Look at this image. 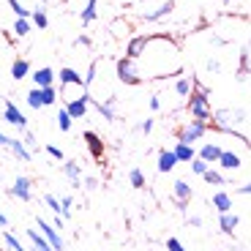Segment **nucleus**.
<instances>
[{
    "mask_svg": "<svg viewBox=\"0 0 251 251\" xmlns=\"http://www.w3.org/2000/svg\"><path fill=\"white\" fill-rule=\"evenodd\" d=\"M188 112L194 115V120H202L205 123L207 118H210V104H207V88H197V90H191V96H188Z\"/></svg>",
    "mask_w": 251,
    "mask_h": 251,
    "instance_id": "f257e3e1",
    "label": "nucleus"
},
{
    "mask_svg": "<svg viewBox=\"0 0 251 251\" xmlns=\"http://www.w3.org/2000/svg\"><path fill=\"white\" fill-rule=\"evenodd\" d=\"M115 71H118V79L123 82V85H139V82H142V74H139V69H137V60H131V57H120L118 66H115Z\"/></svg>",
    "mask_w": 251,
    "mask_h": 251,
    "instance_id": "f03ea898",
    "label": "nucleus"
},
{
    "mask_svg": "<svg viewBox=\"0 0 251 251\" xmlns=\"http://www.w3.org/2000/svg\"><path fill=\"white\" fill-rule=\"evenodd\" d=\"M205 131H207V126L202 123V120H191V123H186V126H180V128H177V142L194 145Z\"/></svg>",
    "mask_w": 251,
    "mask_h": 251,
    "instance_id": "7ed1b4c3",
    "label": "nucleus"
},
{
    "mask_svg": "<svg viewBox=\"0 0 251 251\" xmlns=\"http://www.w3.org/2000/svg\"><path fill=\"white\" fill-rule=\"evenodd\" d=\"M36 224H38V232H41V238H44L47 243L52 246V251H63V249H66V246H63L60 232H57V229H55V226H52L47 219H36Z\"/></svg>",
    "mask_w": 251,
    "mask_h": 251,
    "instance_id": "20e7f679",
    "label": "nucleus"
},
{
    "mask_svg": "<svg viewBox=\"0 0 251 251\" xmlns=\"http://www.w3.org/2000/svg\"><path fill=\"white\" fill-rule=\"evenodd\" d=\"M88 101H90V96H76V99H66V112H69V118L71 120H79V118H85L88 115Z\"/></svg>",
    "mask_w": 251,
    "mask_h": 251,
    "instance_id": "39448f33",
    "label": "nucleus"
},
{
    "mask_svg": "<svg viewBox=\"0 0 251 251\" xmlns=\"http://www.w3.org/2000/svg\"><path fill=\"white\" fill-rule=\"evenodd\" d=\"M3 120H8L11 126H17V128H22V131L27 128V118L17 109L14 101H6V107H3Z\"/></svg>",
    "mask_w": 251,
    "mask_h": 251,
    "instance_id": "423d86ee",
    "label": "nucleus"
},
{
    "mask_svg": "<svg viewBox=\"0 0 251 251\" xmlns=\"http://www.w3.org/2000/svg\"><path fill=\"white\" fill-rule=\"evenodd\" d=\"M82 139H85V145H88L90 156H93L96 161H101V158H104V142H101L99 134H96V131H85V134H82Z\"/></svg>",
    "mask_w": 251,
    "mask_h": 251,
    "instance_id": "0eeeda50",
    "label": "nucleus"
},
{
    "mask_svg": "<svg viewBox=\"0 0 251 251\" xmlns=\"http://www.w3.org/2000/svg\"><path fill=\"white\" fill-rule=\"evenodd\" d=\"M148 41H151L148 36H134L131 41H128V47H126V57L139 60V57L145 55V47H148Z\"/></svg>",
    "mask_w": 251,
    "mask_h": 251,
    "instance_id": "6e6552de",
    "label": "nucleus"
},
{
    "mask_svg": "<svg viewBox=\"0 0 251 251\" xmlns=\"http://www.w3.org/2000/svg\"><path fill=\"white\" fill-rule=\"evenodd\" d=\"M8 194L17 197V200H22V202H30V180L19 175L17 180H14V186L8 188Z\"/></svg>",
    "mask_w": 251,
    "mask_h": 251,
    "instance_id": "1a4fd4ad",
    "label": "nucleus"
},
{
    "mask_svg": "<svg viewBox=\"0 0 251 251\" xmlns=\"http://www.w3.org/2000/svg\"><path fill=\"white\" fill-rule=\"evenodd\" d=\"M30 79L36 82V88H50V85H55V71H52L50 66H44V69L33 71Z\"/></svg>",
    "mask_w": 251,
    "mask_h": 251,
    "instance_id": "9d476101",
    "label": "nucleus"
},
{
    "mask_svg": "<svg viewBox=\"0 0 251 251\" xmlns=\"http://www.w3.org/2000/svg\"><path fill=\"white\" fill-rule=\"evenodd\" d=\"M172 156L177 158V164H188V161H194L197 158V151H194V145H186V142H177L175 148H172Z\"/></svg>",
    "mask_w": 251,
    "mask_h": 251,
    "instance_id": "9b49d317",
    "label": "nucleus"
},
{
    "mask_svg": "<svg viewBox=\"0 0 251 251\" xmlns=\"http://www.w3.org/2000/svg\"><path fill=\"white\" fill-rule=\"evenodd\" d=\"M219 156H221V145H213V142H207V145H202L200 148V161H205L207 167H210V164H216L219 161Z\"/></svg>",
    "mask_w": 251,
    "mask_h": 251,
    "instance_id": "f8f14e48",
    "label": "nucleus"
},
{
    "mask_svg": "<svg viewBox=\"0 0 251 251\" xmlns=\"http://www.w3.org/2000/svg\"><path fill=\"white\" fill-rule=\"evenodd\" d=\"M172 186H175V200H177V207H180V210H186L188 200H191V186H188L186 180H175Z\"/></svg>",
    "mask_w": 251,
    "mask_h": 251,
    "instance_id": "ddd939ff",
    "label": "nucleus"
},
{
    "mask_svg": "<svg viewBox=\"0 0 251 251\" xmlns=\"http://www.w3.org/2000/svg\"><path fill=\"white\" fill-rule=\"evenodd\" d=\"M240 224V219L229 210V213H219V229L224 235H235V226Z\"/></svg>",
    "mask_w": 251,
    "mask_h": 251,
    "instance_id": "4468645a",
    "label": "nucleus"
},
{
    "mask_svg": "<svg viewBox=\"0 0 251 251\" xmlns=\"http://www.w3.org/2000/svg\"><path fill=\"white\" fill-rule=\"evenodd\" d=\"M11 76L17 82H22L25 76H30V60H27V57H17V60L11 63Z\"/></svg>",
    "mask_w": 251,
    "mask_h": 251,
    "instance_id": "2eb2a0df",
    "label": "nucleus"
},
{
    "mask_svg": "<svg viewBox=\"0 0 251 251\" xmlns=\"http://www.w3.org/2000/svg\"><path fill=\"white\" fill-rule=\"evenodd\" d=\"M55 76H60L63 88H69V85H76V88H85V85H82V76L76 74L74 69H69V66H66V69H60V71H57Z\"/></svg>",
    "mask_w": 251,
    "mask_h": 251,
    "instance_id": "dca6fc26",
    "label": "nucleus"
},
{
    "mask_svg": "<svg viewBox=\"0 0 251 251\" xmlns=\"http://www.w3.org/2000/svg\"><path fill=\"white\" fill-rule=\"evenodd\" d=\"M8 148H11V151H14V156H17L19 158V161H30V151H27V148H25V142H22V139H11V137H8Z\"/></svg>",
    "mask_w": 251,
    "mask_h": 251,
    "instance_id": "f3484780",
    "label": "nucleus"
},
{
    "mask_svg": "<svg viewBox=\"0 0 251 251\" xmlns=\"http://www.w3.org/2000/svg\"><path fill=\"white\" fill-rule=\"evenodd\" d=\"M177 167V158L172 156V151H161L158 153V172H172Z\"/></svg>",
    "mask_w": 251,
    "mask_h": 251,
    "instance_id": "a211bd4d",
    "label": "nucleus"
},
{
    "mask_svg": "<svg viewBox=\"0 0 251 251\" xmlns=\"http://www.w3.org/2000/svg\"><path fill=\"white\" fill-rule=\"evenodd\" d=\"M219 164L224 167V170H238L240 164V156L238 153H232V151H221V156H219Z\"/></svg>",
    "mask_w": 251,
    "mask_h": 251,
    "instance_id": "6ab92c4d",
    "label": "nucleus"
},
{
    "mask_svg": "<svg viewBox=\"0 0 251 251\" xmlns=\"http://www.w3.org/2000/svg\"><path fill=\"white\" fill-rule=\"evenodd\" d=\"M213 207L219 210V213H229V210H232V200H229V194H226V191H216L213 194Z\"/></svg>",
    "mask_w": 251,
    "mask_h": 251,
    "instance_id": "aec40b11",
    "label": "nucleus"
},
{
    "mask_svg": "<svg viewBox=\"0 0 251 251\" xmlns=\"http://www.w3.org/2000/svg\"><path fill=\"white\" fill-rule=\"evenodd\" d=\"M88 104H93V107H96V109H99V115H101V118H104V120H109V123H112V120H115V109H112V99H109V101H104V104H101V101H93V99H90V101H88Z\"/></svg>",
    "mask_w": 251,
    "mask_h": 251,
    "instance_id": "412c9836",
    "label": "nucleus"
},
{
    "mask_svg": "<svg viewBox=\"0 0 251 251\" xmlns=\"http://www.w3.org/2000/svg\"><path fill=\"white\" fill-rule=\"evenodd\" d=\"M25 235L30 238V243H33V249H36V251H52V246L41 238V232H38V229H25Z\"/></svg>",
    "mask_w": 251,
    "mask_h": 251,
    "instance_id": "4be33fe9",
    "label": "nucleus"
},
{
    "mask_svg": "<svg viewBox=\"0 0 251 251\" xmlns=\"http://www.w3.org/2000/svg\"><path fill=\"white\" fill-rule=\"evenodd\" d=\"M172 8H175V0H167V3H164V6H158L156 11H148V14H145V19H148V22H156V19L167 17Z\"/></svg>",
    "mask_w": 251,
    "mask_h": 251,
    "instance_id": "5701e85b",
    "label": "nucleus"
},
{
    "mask_svg": "<svg viewBox=\"0 0 251 251\" xmlns=\"http://www.w3.org/2000/svg\"><path fill=\"white\" fill-rule=\"evenodd\" d=\"M38 96H41V107H52L57 101V88L50 85V88H38Z\"/></svg>",
    "mask_w": 251,
    "mask_h": 251,
    "instance_id": "b1692460",
    "label": "nucleus"
},
{
    "mask_svg": "<svg viewBox=\"0 0 251 251\" xmlns=\"http://www.w3.org/2000/svg\"><path fill=\"white\" fill-rule=\"evenodd\" d=\"M63 172L69 175V180L74 183V186H79V180H82V172H79V164H76V161H66V164H63Z\"/></svg>",
    "mask_w": 251,
    "mask_h": 251,
    "instance_id": "393cba45",
    "label": "nucleus"
},
{
    "mask_svg": "<svg viewBox=\"0 0 251 251\" xmlns=\"http://www.w3.org/2000/svg\"><path fill=\"white\" fill-rule=\"evenodd\" d=\"M191 90H194V79L183 76V79L175 82V93L180 96V99H188V96H191Z\"/></svg>",
    "mask_w": 251,
    "mask_h": 251,
    "instance_id": "a878e982",
    "label": "nucleus"
},
{
    "mask_svg": "<svg viewBox=\"0 0 251 251\" xmlns=\"http://www.w3.org/2000/svg\"><path fill=\"white\" fill-rule=\"evenodd\" d=\"M30 25L38 27V30H47V25H50V19H47V11L44 8H36V11H30Z\"/></svg>",
    "mask_w": 251,
    "mask_h": 251,
    "instance_id": "bb28decb",
    "label": "nucleus"
},
{
    "mask_svg": "<svg viewBox=\"0 0 251 251\" xmlns=\"http://www.w3.org/2000/svg\"><path fill=\"white\" fill-rule=\"evenodd\" d=\"M0 232H3V243H6L11 251H25V246L19 243V240H17V235H14L11 229H0Z\"/></svg>",
    "mask_w": 251,
    "mask_h": 251,
    "instance_id": "cd10ccee",
    "label": "nucleus"
},
{
    "mask_svg": "<svg viewBox=\"0 0 251 251\" xmlns=\"http://www.w3.org/2000/svg\"><path fill=\"white\" fill-rule=\"evenodd\" d=\"M202 177H205V183H210V186H224V175H221L219 170H213V167H207Z\"/></svg>",
    "mask_w": 251,
    "mask_h": 251,
    "instance_id": "c85d7f7f",
    "label": "nucleus"
},
{
    "mask_svg": "<svg viewBox=\"0 0 251 251\" xmlns=\"http://www.w3.org/2000/svg\"><path fill=\"white\" fill-rule=\"evenodd\" d=\"M33 30V25H30V19H17V22H14V33H17L19 38H25L27 33Z\"/></svg>",
    "mask_w": 251,
    "mask_h": 251,
    "instance_id": "c756f323",
    "label": "nucleus"
},
{
    "mask_svg": "<svg viewBox=\"0 0 251 251\" xmlns=\"http://www.w3.org/2000/svg\"><path fill=\"white\" fill-rule=\"evenodd\" d=\"M71 123H74V120L69 118V112H66V109H60V112H57V128L66 134V131H71Z\"/></svg>",
    "mask_w": 251,
    "mask_h": 251,
    "instance_id": "7c9ffc66",
    "label": "nucleus"
},
{
    "mask_svg": "<svg viewBox=\"0 0 251 251\" xmlns=\"http://www.w3.org/2000/svg\"><path fill=\"white\" fill-rule=\"evenodd\" d=\"M8 6H11V11L17 14V19H30V11H27L19 0H8Z\"/></svg>",
    "mask_w": 251,
    "mask_h": 251,
    "instance_id": "2f4dec72",
    "label": "nucleus"
},
{
    "mask_svg": "<svg viewBox=\"0 0 251 251\" xmlns=\"http://www.w3.org/2000/svg\"><path fill=\"white\" fill-rule=\"evenodd\" d=\"M79 19L88 25V22H93L96 19V0H88V6H85V11L79 14Z\"/></svg>",
    "mask_w": 251,
    "mask_h": 251,
    "instance_id": "473e14b6",
    "label": "nucleus"
},
{
    "mask_svg": "<svg viewBox=\"0 0 251 251\" xmlns=\"http://www.w3.org/2000/svg\"><path fill=\"white\" fill-rule=\"evenodd\" d=\"M128 180H131V186H134V188H145V172H142V170H131Z\"/></svg>",
    "mask_w": 251,
    "mask_h": 251,
    "instance_id": "72a5a7b5",
    "label": "nucleus"
},
{
    "mask_svg": "<svg viewBox=\"0 0 251 251\" xmlns=\"http://www.w3.org/2000/svg\"><path fill=\"white\" fill-rule=\"evenodd\" d=\"M27 107L30 109H41V96H38V88H33L27 93Z\"/></svg>",
    "mask_w": 251,
    "mask_h": 251,
    "instance_id": "f704fd0d",
    "label": "nucleus"
},
{
    "mask_svg": "<svg viewBox=\"0 0 251 251\" xmlns=\"http://www.w3.org/2000/svg\"><path fill=\"white\" fill-rule=\"evenodd\" d=\"M249 76V50H243V55H240V79H246Z\"/></svg>",
    "mask_w": 251,
    "mask_h": 251,
    "instance_id": "c9c22d12",
    "label": "nucleus"
},
{
    "mask_svg": "<svg viewBox=\"0 0 251 251\" xmlns=\"http://www.w3.org/2000/svg\"><path fill=\"white\" fill-rule=\"evenodd\" d=\"M188 164H191V172H194V175H205V170H207V164H205V161L194 158V161H188Z\"/></svg>",
    "mask_w": 251,
    "mask_h": 251,
    "instance_id": "e433bc0d",
    "label": "nucleus"
},
{
    "mask_svg": "<svg viewBox=\"0 0 251 251\" xmlns=\"http://www.w3.org/2000/svg\"><path fill=\"white\" fill-rule=\"evenodd\" d=\"M47 205H50L52 210H55V216H60V200H57V197L47 194Z\"/></svg>",
    "mask_w": 251,
    "mask_h": 251,
    "instance_id": "4c0bfd02",
    "label": "nucleus"
},
{
    "mask_svg": "<svg viewBox=\"0 0 251 251\" xmlns=\"http://www.w3.org/2000/svg\"><path fill=\"white\" fill-rule=\"evenodd\" d=\"M167 251H186V249H183V243L177 238H170L167 240Z\"/></svg>",
    "mask_w": 251,
    "mask_h": 251,
    "instance_id": "58836bf2",
    "label": "nucleus"
},
{
    "mask_svg": "<svg viewBox=\"0 0 251 251\" xmlns=\"http://www.w3.org/2000/svg\"><path fill=\"white\" fill-rule=\"evenodd\" d=\"M47 153H50L52 158H57V161H63V151H60V148H55V145H47Z\"/></svg>",
    "mask_w": 251,
    "mask_h": 251,
    "instance_id": "ea45409f",
    "label": "nucleus"
},
{
    "mask_svg": "<svg viewBox=\"0 0 251 251\" xmlns=\"http://www.w3.org/2000/svg\"><path fill=\"white\" fill-rule=\"evenodd\" d=\"M93 79H96V63H93V66H90V71H88V74L82 76V85H90V82H93Z\"/></svg>",
    "mask_w": 251,
    "mask_h": 251,
    "instance_id": "a19ab883",
    "label": "nucleus"
},
{
    "mask_svg": "<svg viewBox=\"0 0 251 251\" xmlns=\"http://www.w3.org/2000/svg\"><path fill=\"white\" fill-rule=\"evenodd\" d=\"M79 183H82V188H88V191H90V188L99 186V177H85V180H79Z\"/></svg>",
    "mask_w": 251,
    "mask_h": 251,
    "instance_id": "79ce46f5",
    "label": "nucleus"
},
{
    "mask_svg": "<svg viewBox=\"0 0 251 251\" xmlns=\"http://www.w3.org/2000/svg\"><path fill=\"white\" fill-rule=\"evenodd\" d=\"M153 123H156V120H153V118H148V120H145L142 126H139V128H142L145 134H151V131H153Z\"/></svg>",
    "mask_w": 251,
    "mask_h": 251,
    "instance_id": "37998d69",
    "label": "nucleus"
},
{
    "mask_svg": "<svg viewBox=\"0 0 251 251\" xmlns=\"http://www.w3.org/2000/svg\"><path fill=\"white\" fill-rule=\"evenodd\" d=\"M151 109H153V112L161 109V99H158V96H153V99H151Z\"/></svg>",
    "mask_w": 251,
    "mask_h": 251,
    "instance_id": "c03bdc74",
    "label": "nucleus"
},
{
    "mask_svg": "<svg viewBox=\"0 0 251 251\" xmlns=\"http://www.w3.org/2000/svg\"><path fill=\"white\" fill-rule=\"evenodd\" d=\"M63 224H66V219H63V216H55V221H52V226H55L57 232L63 229Z\"/></svg>",
    "mask_w": 251,
    "mask_h": 251,
    "instance_id": "a18cd8bd",
    "label": "nucleus"
},
{
    "mask_svg": "<svg viewBox=\"0 0 251 251\" xmlns=\"http://www.w3.org/2000/svg\"><path fill=\"white\" fill-rule=\"evenodd\" d=\"M25 142H27V145H30V148H33V145H36V137H33V134H30V131H27V128H25Z\"/></svg>",
    "mask_w": 251,
    "mask_h": 251,
    "instance_id": "49530a36",
    "label": "nucleus"
},
{
    "mask_svg": "<svg viewBox=\"0 0 251 251\" xmlns=\"http://www.w3.org/2000/svg\"><path fill=\"white\" fill-rule=\"evenodd\" d=\"M0 229H8V216L0 213Z\"/></svg>",
    "mask_w": 251,
    "mask_h": 251,
    "instance_id": "de8ad7c7",
    "label": "nucleus"
},
{
    "mask_svg": "<svg viewBox=\"0 0 251 251\" xmlns=\"http://www.w3.org/2000/svg\"><path fill=\"white\" fill-rule=\"evenodd\" d=\"M188 224H191V226H202V219H200V216H191V219H188Z\"/></svg>",
    "mask_w": 251,
    "mask_h": 251,
    "instance_id": "09e8293b",
    "label": "nucleus"
},
{
    "mask_svg": "<svg viewBox=\"0 0 251 251\" xmlns=\"http://www.w3.org/2000/svg\"><path fill=\"white\" fill-rule=\"evenodd\" d=\"M249 191H251L249 186H238V194H240V197H249Z\"/></svg>",
    "mask_w": 251,
    "mask_h": 251,
    "instance_id": "8fccbe9b",
    "label": "nucleus"
},
{
    "mask_svg": "<svg viewBox=\"0 0 251 251\" xmlns=\"http://www.w3.org/2000/svg\"><path fill=\"white\" fill-rule=\"evenodd\" d=\"M0 145H8V137H6L3 131H0Z\"/></svg>",
    "mask_w": 251,
    "mask_h": 251,
    "instance_id": "3c124183",
    "label": "nucleus"
},
{
    "mask_svg": "<svg viewBox=\"0 0 251 251\" xmlns=\"http://www.w3.org/2000/svg\"><path fill=\"white\" fill-rule=\"evenodd\" d=\"M224 3H232V0H224Z\"/></svg>",
    "mask_w": 251,
    "mask_h": 251,
    "instance_id": "603ef678",
    "label": "nucleus"
},
{
    "mask_svg": "<svg viewBox=\"0 0 251 251\" xmlns=\"http://www.w3.org/2000/svg\"><path fill=\"white\" fill-rule=\"evenodd\" d=\"M0 251H3V249H0Z\"/></svg>",
    "mask_w": 251,
    "mask_h": 251,
    "instance_id": "864d4df0",
    "label": "nucleus"
}]
</instances>
